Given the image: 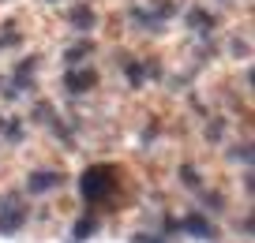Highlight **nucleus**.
Here are the masks:
<instances>
[{
    "label": "nucleus",
    "instance_id": "f257e3e1",
    "mask_svg": "<svg viewBox=\"0 0 255 243\" xmlns=\"http://www.w3.org/2000/svg\"><path fill=\"white\" fill-rule=\"evenodd\" d=\"M113 187H117V180H113V168H109V165L87 168V172H83V180H79V191H83V198H87V202H102V198H109Z\"/></svg>",
    "mask_w": 255,
    "mask_h": 243
},
{
    "label": "nucleus",
    "instance_id": "423d86ee",
    "mask_svg": "<svg viewBox=\"0 0 255 243\" xmlns=\"http://www.w3.org/2000/svg\"><path fill=\"white\" fill-rule=\"evenodd\" d=\"M184 228H188V232H199V236H207V232H210V228L203 225L199 217H188V221H184Z\"/></svg>",
    "mask_w": 255,
    "mask_h": 243
},
{
    "label": "nucleus",
    "instance_id": "7ed1b4c3",
    "mask_svg": "<svg viewBox=\"0 0 255 243\" xmlns=\"http://www.w3.org/2000/svg\"><path fill=\"white\" fill-rule=\"evenodd\" d=\"M26 187H30V195H45V191L60 187V176L56 172H34L30 180H26Z\"/></svg>",
    "mask_w": 255,
    "mask_h": 243
},
{
    "label": "nucleus",
    "instance_id": "39448f33",
    "mask_svg": "<svg viewBox=\"0 0 255 243\" xmlns=\"http://www.w3.org/2000/svg\"><path fill=\"white\" fill-rule=\"evenodd\" d=\"M72 23H75V26H83V30H87V26H94V11L79 8V11H75V15H72Z\"/></svg>",
    "mask_w": 255,
    "mask_h": 243
},
{
    "label": "nucleus",
    "instance_id": "0eeeda50",
    "mask_svg": "<svg viewBox=\"0 0 255 243\" xmlns=\"http://www.w3.org/2000/svg\"><path fill=\"white\" fill-rule=\"evenodd\" d=\"M90 53V45H75L72 53H68V64H79V56H87Z\"/></svg>",
    "mask_w": 255,
    "mask_h": 243
},
{
    "label": "nucleus",
    "instance_id": "20e7f679",
    "mask_svg": "<svg viewBox=\"0 0 255 243\" xmlns=\"http://www.w3.org/2000/svg\"><path fill=\"white\" fill-rule=\"evenodd\" d=\"M94 232H98V225H94L90 217H83L79 225H75V232H72V236H75V240H87V236H94Z\"/></svg>",
    "mask_w": 255,
    "mask_h": 243
},
{
    "label": "nucleus",
    "instance_id": "f03ea898",
    "mask_svg": "<svg viewBox=\"0 0 255 243\" xmlns=\"http://www.w3.org/2000/svg\"><path fill=\"white\" fill-rule=\"evenodd\" d=\"M94 82H98V75H94V71H90V68H75V64L68 68V75H64V86L72 90V94H87V90L94 86Z\"/></svg>",
    "mask_w": 255,
    "mask_h": 243
}]
</instances>
